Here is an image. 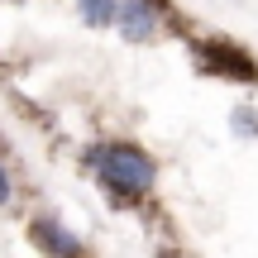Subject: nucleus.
Masks as SVG:
<instances>
[{
  "mask_svg": "<svg viewBox=\"0 0 258 258\" xmlns=\"http://www.w3.org/2000/svg\"><path fill=\"white\" fill-rule=\"evenodd\" d=\"M96 172L105 177V186L139 196V191L153 186L158 167H153V158H148L144 148H134V144H105L101 153H96Z\"/></svg>",
  "mask_w": 258,
  "mask_h": 258,
  "instance_id": "obj_1",
  "label": "nucleus"
},
{
  "mask_svg": "<svg viewBox=\"0 0 258 258\" xmlns=\"http://www.w3.org/2000/svg\"><path fill=\"white\" fill-rule=\"evenodd\" d=\"M115 24L124 29V38H153V29H158L153 0H124V5H115Z\"/></svg>",
  "mask_w": 258,
  "mask_h": 258,
  "instance_id": "obj_2",
  "label": "nucleus"
},
{
  "mask_svg": "<svg viewBox=\"0 0 258 258\" xmlns=\"http://www.w3.org/2000/svg\"><path fill=\"white\" fill-rule=\"evenodd\" d=\"M34 239L43 244L48 253H57V258H82V239H77L72 230H62L57 220H34Z\"/></svg>",
  "mask_w": 258,
  "mask_h": 258,
  "instance_id": "obj_3",
  "label": "nucleus"
},
{
  "mask_svg": "<svg viewBox=\"0 0 258 258\" xmlns=\"http://www.w3.org/2000/svg\"><path fill=\"white\" fill-rule=\"evenodd\" d=\"M201 62L211 67V72L239 77V82H244V77H258V72H253V62H249L244 53H234V48H206V53H201Z\"/></svg>",
  "mask_w": 258,
  "mask_h": 258,
  "instance_id": "obj_4",
  "label": "nucleus"
},
{
  "mask_svg": "<svg viewBox=\"0 0 258 258\" xmlns=\"http://www.w3.org/2000/svg\"><path fill=\"white\" fill-rule=\"evenodd\" d=\"M77 10H82V19L96 24V29L115 24V0H77Z\"/></svg>",
  "mask_w": 258,
  "mask_h": 258,
  "instance_id": "obj_5",
  "label": "nucleus"
},
{
  "mask_svg": "<svg viewBox=\"0 0 258 258\" xmlns=\"http://www.w3.org/2000/svg\"><path fill=\"white\" fill-rule=\"evenodd\" d=\"M0 206H10V172L0 167Z\"/></svg>",
  "mask_w": 258,
  "mask_h": 258,
  "instance_id": "obj_6",
  "label": "nucleus"
}]
</instances>
